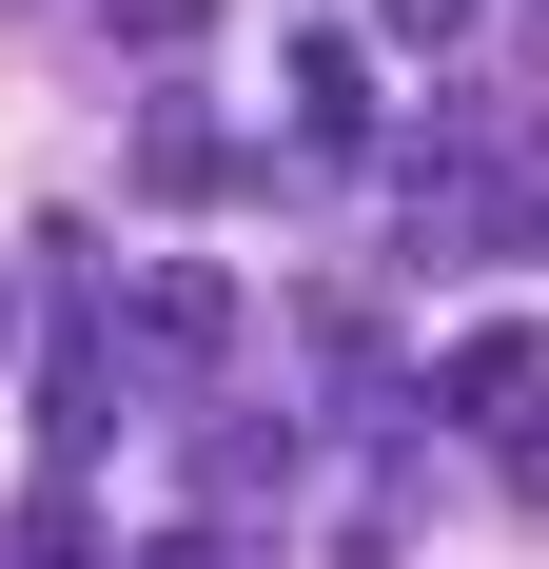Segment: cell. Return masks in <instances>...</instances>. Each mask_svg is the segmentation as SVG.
<instances>
[{"label":"cell","instance_id":"6da1fadb","mask_svg":"<svg viewBox=\"0 0 549 569\" xmlns=\"http://www.w3.org/2000/svg\"><path fill=\"white\" fill-rule=\"evenodd\" d=\"M392 256L412 276H510L549 256V118L530 99H432L392 158Z\"/></svg>","mask_w":549,"mask_h":569},{"label":"cell","instance_id":"7a4b0ae2","mask_svg":"<svg viewBox=\"0 0 549 569\" xmlns=\"http://www.w3.org/2000/svg\"><path fill=\"white\" fill-rule=\"evenodd\" d=\"M20 393H40V471H99V452H118L138 353H118V256H99V236H40V335H20Z\"/></svg>","mask_w":549,"mask_h":569},{"label":"cell","instance_id":"3957f363","mask_svg":"<svg viewBox=\"0 0 549 569\" xmlns=\"http://www.w3.org/2000/svg\"><path fill=\"white\" fill-rule=\"evenodd\" d=\"M295 373H315V432H353V452H392V432L432 412V353H392V315H373L353 276L295 295Z\"/></svg>","mask_w":549,"mask_h":569},{"label":"cell","instance_id":"277c9868","mask_svg":"<svg viewBox=\"0 0 549 569\" xmlns=\"http://www.w3.org/2000/svg\"><path fill=\"white\" fill-rule=\"evenodd\" d=\"M274 99H295V158H256L274 197L373 177V20H295V40H274Z\"/></svg>","mask_w":549,"mask_h":569},{"label":"cell","instance_id":"5b68a950","mask_svg":"<svg viewBox=\"0 0 549 569\" xmlns=\"http://www.w3.org/2000/svg\"><path fill=\"white\" fill-rule=\"evenodd\" d=\"M118 353H138L177 412H217L236 393V276L217 256H118Z\"/></svg>","mask_w":549,"mask_h":569},{"label":"cell","instance_id":"8992f818","mask_svg":"<svg viewBox=\"0 0 549 569\" xmlns=\"http://www.w3.org/2000/svg\"><path fill=\"white\" fill-rule=\"evenodd\" d=\"M432 412H451V432H491V452L549 432V315H471V335L432 353Z\"/></svg>","mask_w":549,"mask_h":569},{"label":"cell","instance_id":"52a82bcc","mask_svg":"<svg viewBox=\"0 0 549 569\" xmlns=\"http://www.w3.org/2000/svg\"><path fill=\"white\" fill-rule=\"evenodd\" d=\"M118 177H138L158 217H217V197H236L256 158H236V118L197 99V79H158V99H138V138H118Z\"/></svg>","mask_w":549,"mask_h":569},{"label":"cell","instance_id":"ba28073f","mask_svg":"<svg viewBox=\"0 0 549 569\" xmlns=\"http://www.w3.org/2000/svg\"><path fill=\"white\" fill-rule=\"evenodd\" d=\"M295 471H315V412H256V393H217L197 412V511H274V491H295Z\"/></svg>","mask_w":549,"mask_h":569},{"label":"cell","instance_id":"9c48e42d","mask_svg":"<svg viewBox=\"0 0 549 569\" xmlns=\"http://www.w3.org/2000/svg\"><path fill=\"white\" fill-rule=\"evenodd\" d=\"M0 569H138V550H118L99 471H40V491H20V530H0Z\"/></svg>","mask_w":549,"mask_h":569},{"label":"cell","instance_id":"30bf717a","mask_svg":"<svg viewBox=\"0 0 549 569\" xmlns=\"http://www.w3.org/2000/svg\"><path fill=\"white\" fill-rule=\"evenodd\" d=\"M99 20H118V40H138V59H177V40H197V20H217V0H99Z\"/></svg>","mask_w":549,"mask_h":569},{"label":"cell","instance_id":"8fae6325","mask_svg":"<svg viewBox=\"0 0 549 569\" xmlns=\"http://www.w3.org/2000/svg\"><path fill=\"white\" fill-rule=\"evenodd\" d=\"M373 20H392V40H412V59H451V40H471V20H491V0H373Z\"/></svg>","mask_w":549,"mask_h":569},{"label":"cell","instance_id":"7c38bea8","mask_svg":"<svg viewBox=\"0 0 549 569\" xmlns=\"http://www.w3.org/2000/svg\"><path fill=\"white\" fill-rule=\"evenodd\" d=\"M138 569H236V530L197 511V530H158V550H138Z\"/></svg>","mask_w":549,"mask_h":569},{"label":"cell","instance_id":"4fadbf2b","mask_svg":"<svg viewBox=\"0 0 549 569\" xmlns=\"http://www.w3.org/2000/svg\"><path fill=\"white\" fill-rule=\"evenodd\" d=\"M20 335H40V276H0V373H20Z\"/></svg>","mask_w":549,"mask_h":569},{"label":"cell","instance_id":"5bb4252c","mask_svg":"<svg viewBox=\"0 0 549 569\" xmlns=\"http://www.w3.org/2000/svg\"><path fill=\"white\" fill-rule=\"evenodd\" d=\"M491 471H510V491H530V511H549V432H510V452H491Z\"/></svg>","mask_w":549,"mask_h":569}]
</instances>
